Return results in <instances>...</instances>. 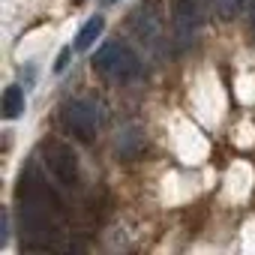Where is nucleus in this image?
Listing matches in <instances>:
<instances>
[{"label": "nucleus", "instance_id": "obj_6", "mask_svg": "<svg viewBox=\"0 0 255 255\" xmlns=\"http://www.w3.org/2000/svg\"><path fill=\"white\" fill-rule=\"evenodd\" d=\"M102 30H105V18H102V15H93V18L78 30V36H75V51H87V48L102 36Z\"/></svg>", "mask_w": 255, "mask_h": 255}, {"label": "nucleus", "instance_id": "obj_3", "mask_svg": "<svg viewBox=\"0 0 255 255\" xmlns=\"http://www.w3.org/2000/svg\"><path fill=\"white\" fill-rule=\"evenodd\" d=\"M102 123V111L93 99H72L63 108V126L78 138H93Z\"/></svg>", "mask_w": 255, "mask_h": 255}, {"label": "nucleus", "instance_id": "obj_8", "mask_svg": "<svg viewBox=\"0 0 255 255\" xmlns=\"http://www.w3.org/2000/svg\"><path fill=\"white\" fill-rule=\"evenodd\" d=\"M213 6H216V15H219L222 21H231V18L240 12L243 0H213Z\"/></svg>", "mask_w": 255, "mask_h": 255}, {"label": "nucleus", "instance_id": "obj_9", "mask_svg": "<svg viewBox=\"0 0 255 255\" xmlns=\"http://www.w3.org/2000/svg\"><path fill=\"white\" fill-rule=\"evenodd\" d=\"M69 54H72V48H63V51H60V57H57V63H54V69H57V72H63V69H66Z\"/></svg>", "mask_w": 255, "mask_h": 255}, {"label": "nucleus", "instance_id": "obj_4", "mask_svg": "<svg viewBox=\"0 0 255 255\" xmlns=\"http://www.w3.org/2000/svg\"><path fill=\"white\" fill-rule=\"evenodd\" d=\"M162 24H165V6L162 0H141L132 12V30L138 33L141 42L153 45L162 36Z\"/></svg>", "mask_w": 255, "mask_h": 255}, {"label": "nucleus", "instance_id": "obj_7", "mask_svg": "<svg viewBox=\"0 0 255 255\" xmlns=\"http://www.w3.org/2000/svg\"><path fill=\"white\" fill-rule=\"evenodd\" d=\"M21 114H24V93H21L18 84H9L3 90V117L6 120H15Z\"/></svg>", "mask_w": 255, "mask_h": 255}, {"label": "nucleus", "instance_id": "obj_10", "mask_svg": "<svg viewBox=\"0 0 255 255\" xmlns=\"http://www.w3.org/2000/svg\"><path fill=\"white\" fill-rule=\"evenodd\" d=\"M99 3H102V6H114V3H117V0H99Z\"/></svg>", "mask_w": 255, "mask_h": 255}, {"label": "nucleus", "instance_id": "obj_2", "mask_svg": "<svg viewBox=\"0 0 255 255\" xmlns=\"http://www.w3.org/2000/svg\"><path fill=\"white\" fill-rule=\"evenodd\" d=\"M42 162L51 171L54 180H60L63 186H78L81 180V168H78V156L69 144L63 141H45L42 144Z\"/></svg>", "mask_w": 255, "mask_h": 255}, {"label": "nucleus", "instance_id": "obj_1", "mask_svg": "<svg viewBox=\"0 0 255 255\" xmlns=\"http://www.w3.org/2000/svg\"><path fill=\"white\" fill-rule=\"evenodd\" d=\"M93 66L99 72H105L108 78H114V81H132L141 72V57L126 42H105L93 54Z\"/></svg>", "mask_w": 255, "mask_h": 255}, {"label": "nucleus", "instance_id": "obj_5", "mask_svg": "<svg viewBox=\"0 0 255 255\" xmlns=\"http://www.w3.org/2000/svg\"><path fill=\"white\" fill-rule=\"evenodd\" d=\"M201 30V9L195 0H174V39L177 48H189Z\"/></svg>", "mask_w": 255, "mask_h": 255}]
</instances>
